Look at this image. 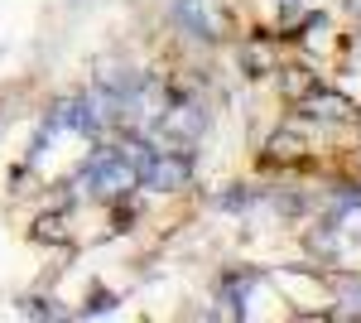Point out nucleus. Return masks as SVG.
<instances>
[{
	"mask_svg": "<svg viewBox=\"0 0 361 323\" xmlns=\"http://www.w3.org/2000/svg\"><path fill=\"white\" fill-rule=\"evenodd\" d=\"M140 160L145 145H102L78 164V189H87L92 198H126L140 184Z\"/></svg>",
	"mask_w": 361,
	"mask_h": 323,
	"instance_id": "1",
	"label": "nucleus"
},
{
	"mask_svg": "<svg viewBox=\"0 0 361 323\" xmlns=\"http://www.w3.org/2000/svg\"><path fill=\"white\" fill-rule=\"evenodd\" d=\"M188 179H193V164L183 160V155H159V150H145V160H140V184H145V189L178 193Z\"/></svg>",
	"mask_w": 361,
	"mask_h": 323,
	"instance_id": "2",
	"label": "nucleus"
},
{
	"mask_svg": "<svg viewBox=\"0 0 361 323\" xmlns=\"http://www.w3.org/2000/svg\"><path fill=\"white\" fill-rule=\"evenodd\" d=\"M173 15L178 25L193 29L197 39H222V5L217 0H173Z\"/></svg>",
	"mask_w": 361,
	"mask_h": 323,
	"instance_id": "3",
	"label": "nucleus"
},
{
	"mask_svg": "<svg viewBox=\"0 0 361 323\" xmlns=\"http://www.w3.org/2000/svg\"><path fill=\"white\" fill-rule=\"evenodd\" d=\"M154 131L164 135V140H197V135H202V111H197L193 102H178V107L159 111Z\"/></svg>",
	"mask_w": 361,
	"mask_h": 323,
	"instance_id": "4",
	"label": "nucleus"
},
{
	"mask_svg": "<svg viewBox=\"0 0 361 323\" xmlns=\"http://www.w3.org/2000/svg\"><path fill=\"white\" fill-rule=\"evenodd\" d=\"M308 116H328V121H357V107H347L337 92H328V87H313V97L304 102Z\"/></svg>",
	"mask_w": 361,
	"mask_h": 323,
	"instance_id": "5",
	"label": "nucleus"
},
{
	"mask_svg": "<svg viewBox=\"0 0 361 323\" xmlns=\"http://www.w3.org/2000/svg\"><path fill=\"white\" fill-rule=\"evenodd\" d=\"M279 5H299V0H279Z\"/></svg>",
	"mask_w": 361,
	"mask_h": 323,
	"instance_id": "6",
	"label": "nucleus"
}]
</instances>
